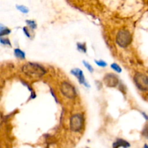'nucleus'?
I'll return each instance as SVG.
<instances>
[{"instance_id": "nucleus-1", "label": "nucleus", "mask_w": 148, "mask_h": 148, "mask_svg": "<svg viewBox=\"0 0 148 148\" xmlns=\"http://www.w3.org/2000/svg\"><path fill=\"white\" fill-rule=\"evenodd\" d=\"M22 72L31 78H39L46 73V69L41 65L36 63H27L22 66Z\"/></svg>"}, {"instance_id": "nucleus-2", "label": "nucleus", "mask_w": 148, "mask_h": 148, "mask_svg": "<svg viewBox=\"0 0 148 148\" xmlns=\"http://www.w3.org/2000/svg\"><path fill=\"white\" fill-rule=\"evenodd\" d=\"M132 38V35L128 30H120L116 35V42L121 48H126L131 43Z\"/></svg>"}, {"instance_id": "nucleus-3", "label": "nucleus", "mask_w": 148, "mask_h": 148, "mask_svg": "<svg viewBox=\"0 0 148 148\" xmlns=\"http://www.w3.org/2000/svg\"><path fill=\"white\" fill-rule=\"evenodd\" d=\"M84 125V117L82 114H77L72 116L69 119V127L71 131L79 132Z\"/></svg>"}, {"instance_id": "nucleus-4", "label": "nucleus", "mask_w": 148, "mask_h": 148, "mask_svg": "<svg viewBox=\"0 0 148 148\" xmlns=\"http://www.w3.org/2000/svg\"><path fill=\"white\" fill-rule=\"evenodd\" d=\"M134 82L140 90H148V77L143 73H136L134 77Z\"/></svg>"}, {"instance_id": "nucleus-5", "label": "nucleus", "mask_w": 148, "mask_h": 148, "mask_svg": "<svg viewBox=\"0 0 148 148\" xmlns=\"http://www.w3.org/2000/svg\"><path fill=\"white\" fill-rule=\"evenodd\" d=\"M60 90L62 93L66 98H69V99H72V98H75L76 97V90H75V87L71 85L70 83H69V82H62V84L61 85Z\"/></svg>"}, {"instance_id": "nucleus-6", "label": "nucleus", "mask_w": 148, "mask_h": 148, "mask_svg": "<svg viewBox=\"0 0 148 148\" xmlns=\"http://www.w3.org/2000/svg\"><path fill=\"white\" fill-rule=\"evenodd\" d=\"M103 82L106 86L110 88H114L119 84V78L116 75L112 73H108L105 75L103 78Z\"/></svg>"}, {"instance_id": "nucleus-7", "label": "nucleus", "mask_w": 148, "mask_h": 148, "mask_svg": "<svg viewBox=\"0 0 148 148\" xmlns=\"http://www.w3.org/2000/svg\"><path fill=\"white\" fill-rule=\"evenodd\" d=\"M71 74L76 77L80 85H83L87 88H90V85L85 81V78L82 70H81L80 69H78V68H75V69L71 70Z\"/></svg>"}, {"instance_id": "nucleus-8", "label": "nucleus", "mask_w": 148, "mask_h": 148, "mask_svg": "<svg viewBox=\"0 0 148 148\" xmlns=\"http://www.w3.org/2000/svg\"><path fill=\"white\" fill-rule=\"evenodd\" d=\"M130 147V144L126 140H122V139H117L113 144V147L117 148V147Z\"/></svg>"}, {"instance_id": "nucleus-9", "label": "nucleus", "mask_w": 148, "mask_h": 148, "mask_svg": "<svg viewBox=\"0 0 148 148\" xmlns=\"http://www.w3.org/2000/svg\"><path fill=\"white\" fill-rule=\"evenodd\" d=\"M14 53L16 57L19 58L20 59H25V53L24 51L21 50L20 49H15L14 50Z\"/></svg>"}, {"instance_id": "nucleus-10", "label": "nucleus", "mask_w": 148, "mask_h": 148, "mask_svg": "<svg viewBox=\"0 0 148 148\" xmlns=\"http://www.w3.org/2000/svg\"><path fill=\"white\" fill-rule=\"evenodd\" d=\"M0 36H6V35H9L11 33V30L8 29L7 27L3 26V25H0Z\"/></svg>"}, {"instance_id": "nucleus-11", "label": "nucleus", "mask_w": 148, "mask_h": 148, "mask_svg": "<svg viewBox=\"0 0 148 148\" xmlns=\"http://www.w3.org/2000/svg\"><path fill=\"white\" fill-rule=\"evenodd\" d=\"M111 67L113 70H114L116 72H117V73H121V72H122V69H121V68L120 67L119 65L117 64L116 63L111 64Z\"/></svg>"}, {"instance_id": "nucleus-12", "label": "nucleus", "mask_w": 148, "mask_h": 148, "mask_svg": "<svg viewBox=\"0 0 148 148\" xmlns=\"http://www.w3.org/2000/svg\"><path fill=\"white\" fill-rule=\"evenodd\" d=\"M77 49L80 51L83 52V53H86L87 52V48L85 43H77Z\"/></svg>"}, {"instance_id": "nucleus-13", "label": "nucleus", "mask_w": 148, "mask_h": 148, "mask_svg": "<svg viewBox=\"0 0 148 148\" xmlns=\"http://www.w3.org/2000/svg\"><path fill=\"white\" fill-rule=\"evenodd\" d=\"M16 8L19 10L20 12H21L23 14H26L29 12V10L27 7H26L25 6H23V5H17L16 6Z\"/></svg>"}, {"instance_id": "nucleus-14", "label": "nucleus", "mask_w": 148, "mask_h": 148, "mask_svg": "<svg viewBox=\"0 0 148 148\" xmlns=\"http://www.w3.org/2000/svg\"><path fill=\"white\" fill-rule=\"evenodd\" d=\"M26 23H27V25L30 27L31 29H36L37 27V24H36V22L34 20H26Z\"/></svg>"}, {"instance_id": "nucleus-15", "label": "nucleus", "mask_w": 148, "mask_h": 148, "mask_svg": "<svg viewBox=\"0 0 148 148\" xmlns=\"http://www.w3.org/2000/svg\"><path fill=\"white\" fill-rule=\"evenodd\" d=\"M0 42H1V44L3 45H8V46H11V43H10V40H9L8 38H3L2 36H1V38H0Z\"/></svg>"}, {"instance_id": "nucleus-16", "label": "nucleus", "mask_w": 148, "mask_h": 148, "mask_svg": "<svg viewBox=\"0 0 148 148\" xmlns=\"http://www.w3.org/2000/svg\"><path fill=\"white\" fill-rule=\"evenodd\" d=\"M95 63L101 67H106L107 66V63L103 60H95Z\"/></svg>"}, {"instance_id": "nucleus-17", "label": "nucleus", "mask_w": 148, "mask_h": 148, "mask_svg": "<svg viewBox=\"0 0 148 148\" xmlns=\"http://www.w3.org/2000/svg\"><path fill=\"white\" fill-rule=\"evenodd\" d=\"M142 134H143V136L145 138L148 139V124H146L145 127H144Z\"/></svg>"}, {"instance_id": "nucleus-18", "label": "nucleus", "mask_w": 148, "mask_h": 148, "mask_svg": "<svg viewBox=\"0 0 148 148\" xmlns=\"http://www.w3.org/2000/svg\"><path fill=\"white\" fill-rule=\"evenodd\" d=\"M83 64L85 65V67H86L87 69H88V70H89L90 72H92L94 71V69H93V68H92V66H91V65L89 63H88V62H85V61H83Z\"/></svg>"}, {"instance_id": "nucleus-19", "label": "nucleus", "mask_w": 148, "mask_h": 148, "mask_svg": "<svg viewBox=\"0 0 148 148\" xmlns=\"http://www.w3.org/2000/svg\"><path fill=\"white\" fill-rule=\"evenodd\" d=\"M23 32H24L25 33V36H27V38H30V33H29V31H28V30H27V28L26 27H23Z\"/></svg>"}, {"instance_id": "nucleus-20", "label": "nucleus", "mask_w": 148, "mask_h": 148, "mask_svg": "<svg viewBox=\"0 0 148 148\" xmlns=\"http://www.w3.org/2000/svg\"><path fill=\"white\" fill-rule=\"evenodd\" d=\"M51 93L52 96L53 97V98H54V99H55V101H56V102L58 103V100H57V98H56V95H55V93H54V92H53V90H52V89H51Z\"/></svg>"}, {"instance_id": "nucleus-21", "label": "nucleus", "mask_w": 148, "mask_h": 148, "mask_svg": "<svg viewBox=\"0 0 148 148\" xmlns=\"http://www.w3.org/2000/svg\"><path fill=\"white\" fill-rule=\"evenodd\" d=\"M142 113V114H143V116L145 117V119L146 120H148V116L147 115V114H145V113H144V112H141Z\"/></svg>"}]
</instances>
